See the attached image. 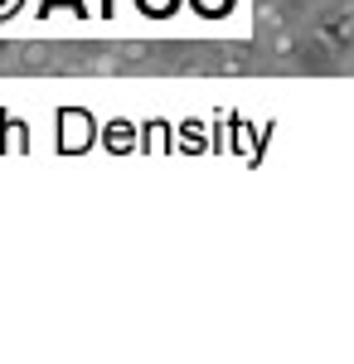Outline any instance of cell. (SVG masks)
Listing matches in <instances>:
<instances>
[{
	"mask_svg": "<svg viewBox=\"0 0 354 364\" xmlns=\"http://www.w3.org/2000/svg\"><path fill=\"white\" fill-rule=\"evenodd\" d=\"M316 44H326L330 54L354 49V0H326L316 15Z\"/></svg>",
	"mask_w": 354,
	"mask_h": 364,
	"instance_id": "cell-1",
	"label": "cell"
},
{
	"mask_svg": "<svg viewBox=\"0 0 354 364\" xmlns=\"http://www.w3.org/2000/svg\"><path fill=\"white\" fill-rule=\"evenodd\" d=\"M257 25H262V34H272V29H286L291 20H286V10H281V5L262 0V5H257Z\"/></svg>",
	"mask_w": 354,
	"mask_h": 364,
	"instance_id": "cell-2",
	"label": "cell"
},
{
	"mask_svg": "<svg viewBox=\"0 0 354 364\" xmlns=\"http://www.w3.org/2000/svg\"><path fill=\"white\" fill-rule=\"evenodd\" d=\"M267 49H272L277 58H291V54H296V29H291V25L272 29V34H267Z\"/></svg>",
	"mask_w": 354,
	"mask_h": 364,
	"instance_id": "cell-3",
	"label": "cell"
}]
</instances>
